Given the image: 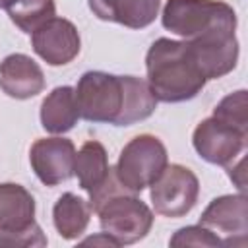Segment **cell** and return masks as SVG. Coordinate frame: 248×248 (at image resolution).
I'll return each instance as SVG.
<instances>
[{"instance_id": "obj_1", "label": "cell", "mask_w": 248, "mask_h": 248, "mask_svg": "<svg viewBox=\"0 0 248 248\" xmlns=\"http://www.w3.org/2000/svg\"><path fill=\"white\" fill-rule=\"evenodd\" d=\"M74 91L79 116L89 122L130 126L151 116L157 107L149 83L134 76L85 72Z\"/></svg>"}, {"instance_id": "obj_2", "label": "cell", "mask_w": 248, "mask_h": 248, "mask_svg": "<svg viewBox=\"0 0 248 248\" xmlns=\"http://www.w3.org/2000/svg\"><path fill=\"white\" fill-rule=\"evenodd\" d=\"M147 83L157 101L180 103L196 97L205 85V74L188 41L157 39L145 56Z\"/></svg>"}, {"instance_id": "obj_3", "label": "cell", "mask_w": 248, "mask_h": 248, "mask_svg": "<svg viewBox=\"0 0 248 248\" xmlns=\"http://www.w3.org/2000/svg\"><path fill=\"white\" fill-rule=\"evenodd\" d=\"M163 27L184 39H203L234 33L236 14L215 0H167L161 16Z\"/></svg>"}, {"instance_id": "obj_4", "label": "cell", "mask_w": 248, "mask_h": 248, "mask_svg": "<svg viewBox=\"0 0 248 248\" xmlns=\"http://www.w3.org/2000/svg\"><path fill=\"white\" fill-rule=\"evenodd\" d=\"M167 165V149L161 140L149 134H141L124 145L114 167V174L124 190L138 194L151 186Z\"/></svg>"}, {"instance_id": "obj_5", "label": "cell", "mask_w": 248, "mask_h": 248, "mask_svg": "<svg viewBox=\"0 0 248 248\" xmlns=\"http://www.w3.org/2000/svg\"><path fill=\"white\" fill-rule=\"evenodd\" d=\"M97 213L103 232L108 234L118 246L141 240L153 225L151 209L141 200L132 196V192L110 196L97 209Z\"/></svg>"}, {"instance_id": "obj_6", "label": "cell", "mask_w": 248, "mask_h": 248, "mask_svg": "<svg viewBox=\"0 0 248 248\" xmlns=\"http://www.w3.org/2000/svg\"><path fill=\"white\" fill-rule=\"evenodd\" d=\"M74 174L79 180V186L89 194V207L97 209L114 194L128 192L118 182L114 169L108 165L107 151L99 141H85L76 153Z\"/></svg>"}, {"instance_id": "obj_7", "label": "cell", "mask_w": 248, "mask_h": 248, "mask_svg": "<svg viewBox=\"0 0 248 248\" xmlns=\"http://www.w3.org/2000/svg\"><path fill=\"white\" fill-rule=\"evenodd\" d=\"M198 176L182 165H167L151 184V203L159 215L182 217L198 202Z\"/></svg>"}, {"instance_id": "obj_8", "label": "cell", "mask_w": 248, "mask_h": 248, "mask_svg": "<svg viewBox=\"0 0 248 248\" xmlns=\"http://www.w3.org/2000/svg\"><path fill=\"white\" fill-rule=\"evenodd\" d=\"M248 134L240 132L223 120L209 116L198 124L194 130V149L202 159L213 165L232 163L246 147Z\"/></svg>"}, {"instance_id": "obj_9", "label": "cell", "mask_w": 248, "mask_h": 248, "mask_svg": "<svg viewBox=\"0 0 248 248\" xmlns=\"http://www.w3.org/2000/svg\"><path fill=\"white\" fill-rule=\"evenodd\" d=\"M200 225L221 232L223 246H246L248 232V203L240 192L236 196L215 198L200 217ZM215 232V234H217Z\"/></svg>"}, {"instance_id": "obj_10", "label": "cell", "mask_w": 248, "mask_h": 248, "mask_svg": "<svg viewBox=\"0 0 248 248\" xmlns=\"http://www.w3.org/2000/svg\"><path fill=\"white\" fill-rule=\"evenodd\" d=\"M31 167L46 186H56L74 176L76 147L66 138H43L31 145Z\"/></svg>"}, {"instance_id": "obj_11", "label": "cell", "mask_w": 248, "mask_h": 248, "mask_svg": "<svg viewBox=\"0 0 248 248\" xmlns=\"http://www.w3.org/2000/svg\"><path fill=\"white\" fill-rule=\"evenodd\" d=\"M33 50L50 66H64L79 52V33L76 25L62 17H52L31 33Z\"/></svg>"}, {"instance_id": "obj_12", "label": "cell", "mask_w": 248, "mask_h": 248, "mask_svg": "<svg viewBox=\"0 0 248 248\" xmlns=\"http://www.w3.org/2000/svg\"><path fill=\"white\" fill-rule=\"evenodd\" d=\"M0 87L14 99H31L45 89V76L33 58L10 54L0 62Z\"/></svg>"}, {"instance_id": "obj_13", "label": "cell", "mask_w": 248, "mask_h": 248, "mask_svg": "<svg viewBox=\"0 0 248 248\" xmlns=\"http://www.w3.org/2000/svg\"><path fill=\"white\" fill-rule=\"evenodd\" d=\"M91 12L103 21L141 29L155 21L161 0H87Z\"/></svg>"}, {"instance_id": "obj_14", "label": "cell", "mask_w": 248, "mask_h": 248, "mask_svg": "<svg viewBox=\"0 0 248 248\" xmlns=\"http://www.w3.org/2000/svg\"><path fill=\"white\" fill-rule=\"evenodd\" d=\"M35 223V200L19 184H0V232H17Z\"/></svg>"}, {"instance_id": "obj_15", "label": "cell", "mask_w": 248, "mask_h": 248, "mask_svg": "<svg viewBox=\"0 0 248 248\" xmlns=\"http://www.w3.org/2000/svg\"><path fill=\"white\" fill-rule=\"evenodd\" d=\"M79 118L76 91L68 85L52 89L41 105V124L50 134H64L76 126Z\"/></svg>"}, {"instance_id": "obj_16", "label": "cell", "mask_w": 248, "mask_h": 248, "mask_svg": "<svg viewBox=\"0 0 248 248\" xmlns=\"http://www.w3.org/2000/svg\"><path fill=\"white\" fill-rule=\"evenodd\" d=\"M89 217H91L89 203L72 192L62 194L58 198V202L54 203V209H52L54 227H56L58 234L66 240L78 238L87 229Z\"/></svg>"}, {"instance_id": "obj_17", "label": "cell", "mask_w": 248, "mask_h": 248, "mask_svg": "<svg viewBox=\"0 0 248 248\" xmlns=\"http://www.w3.org/2000/svg\"><path fill=\"white\" fill-rule=\"evenodd\" d=\"M10 19L25 33L37 31L43 23L54 17V0H12L6 6Z\"/></svg>"}, {"instance_id": "obj_18", "label": "cell", "mask_w": 248, "mask_h": 248, "mask_svg": "<svg viewBox=\"0 0 248 248\" xmlns=\"http://www.w3.org/2000/svg\"><path fill=\"white\" fill-rule=\"evenodd\" d=\"M248 107V101H246V91L240 89V91H234L231 95H227L213 110V116L223 120L225 124L240 130V132H246L248 134V116H246V108Z\"/></svg>"}, {"instance_id": "obj_19", "label": "cell", "mask_w": 248, "mask_h": 248, "mask_svg": "<svg viewBox=\"0 0 248 248\" xmlns=\"http://www.w3.org/2000/svg\"><path fill=\"white\" fill-rule=\"evenodd\" d=\"M170 246H223V242L213 231L202 225H192L176 231L170 238Z\"/></svg>"}, {"instance_id": "obj_20", "label": "cell", "mask_w": 248, "mask_h": 248, "mask_svg": "<svg viewBox=\"0 0 248 248\" xmlns=\"http://www.w3.org/2000/svg\"><path fill=\"white\" fill-rule=\"evenodd\" d=\"M45 244H46V236L43 234L37 223L17 232H0V246H45Z\"/></svg>"}, {"instance_id": "obj_21", "label": "cell", "mask_w": 248, "mask_h": 248, "mask_svg": "<svg viewBox=\"0 0 248 248\" xmlns=\"http://www.w3.org/2000/svg\"><path fill=\"white\" fill-rule=\"evenodd\" d=\"M225 167H227V172H229L231 180H232V182L236 184V188L244 194V190H246V159L240 157L236 165H234V161H232V163H229V165H225Z\"/></svg>"}, {"instance_id": "obj_22", "label": "cell", "mask_w": 248, "mask_h": 248, "mask_svg": "<svg viewBox=\"0 0 248 248\" xmlns=\"http://www.w3.org/2000/svg\"><path fill=\"white\" fill-rule=\"evenodd\" d=\"M83 244H105V246H118L108 234H105V232H101V236H93V238H87V240H83Z\"/></svg>"}, {"instance_id": "obj_23", "label": "cell", "mask_w": 248, "mask_h": 248, "mask_svg": "<svg viewBox=\"0 0 248 248\" xmlns=\"http://www.w3.org/2000/svg\"><path fill=\"white\" fill-rule=\"evenodd\" d=\"M10 2H12V0H0V8H6Z\"/></svg>"}]
</instances>
